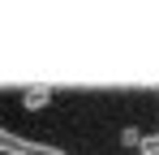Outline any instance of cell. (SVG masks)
Segmentation results:
<instances>
[{"instance_id":"1","label":"cell","mask_w":159,"mask_h":155,"mask_svg":"<svg viewBox=\"0 0 159 155\" xmlns=\"http://www.w3.org/2000/svg\"><path fill=\"white\" fill-rule=\"evenodd\" d=\"M0 155H69V151H60V147H52V142L22 138L17 129H9L4 121H0Z\"/></svg>"},{"instance_id":"2","label":"cell","mask_w":159,"mask_h":155,"mask_svg":"<svg viewBox=\"0 0 159 155\" xmlns=\"http://www.w3.org/2000/svg\"><path fill=\"white\" fill-rule=\"evenodd\" d=\"M22 103H26L30 112L48 108V103H52V86H26V91H22Z\"/></svg>"},{"instance_id":"3","label":"cell","mask_w":159,"mask_h":155,"mask_svg":"<svg viewBox=\"0 0 159 155\" xmlns=\"http://www.w3.org/2000/svg\"><path fill=\"white\" fill-rule=\"evenodd\" d=\"M138 155H159V129L142 138V147H138Z\"/></svg>"},{"instance_id":"4","label":"cell","mask_w":159,"mask_h":155,"mask_svg":"<svg viewBox=\"0 0 159 155\" xmlns=\"http://www.w3.org/2000/svg\"><path fill=\"white\" fill-rule=\"evenodd\" d=\"M142 138H146V134H142V129H125V134H120V142H125V147H142Z\"/></svg>"},{"instance_id":"5","label":"cell","mask_w":159,"mask_h":155,"mask_svg":"<svg viewBox=\"0 0 159 155\" xmlns=\"http://www.w3.org/2000/svg\"><path fill=\"white\" fill-rule=\"evenodd\" d=\"M155 103H159V91H155Z\"/></svg>"},{"instance_id":"6","label":"cell","mask_w":159,"mask_h":155,"mask_svg":"<svg viewBox=\"0 0 159 155\" xmlns=\"http://www.w3.org/2000/svg\"><path fill=\"white\" fill-rule=\"evenodd\" d=\"M133 155H138V151H133Z\"/></svg>"}]
</instances>
